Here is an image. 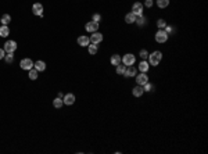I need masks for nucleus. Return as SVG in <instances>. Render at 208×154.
I'll list each match as a JSON object with an SVG mask.
<instances>
[{
	"label": "nucleus",
	"instance_id": "obj_1",
	"mask_svg": "<svg viewBox=\"0 0 208 154\" xmlns=\"http://www.w3.org/2000/svg\"><path fill=\"white\" fill-rule=\"evenodd\" d=\"M161 58H162V53L161 51H154V53H151V54H148V61H150V64L151 65H158L159 61H161Z\"/></svg>",
	"mask_w": 208,
	"mask_h": 154
},
{
	"label": "nucleus",
	"instance_id": "obj_2",
	"mask_svg": "<svg viewBox=\"0 0 208 154\" xmlns=\"http://www.w3.org/2000/svg\"><path fill=\"white\" fill-rule=\"evenodd\" d=\"M166 40H168V34L165 32V29H158L155 34V42L166 43Z\"/></svg>",
	"mask_w": 208,
	"mask_h": 154
},
{
	"label": "nucleus",
	"instance_id": "obj_3",
	"mask_svg": "<svg viewBox=\"0 0 208 154\" xmlns=\"http://www.w3.org/2000/svg\"><path fill=\"white\" fill-rule=\"evenodd\" d=\"M135 61H136V57L133 56V54H131V53H128V54H125V56L122 57V64H124V65H126V67L133 65V64H135Z\"/></svg>",
	"mask_w": 208,
	"mask_h": 154
},
{
	"label": "nucleus",
	"instance_id": "obj_4",
	"mask_svg": "<svg viewBox=\"0 0 208 154\" xmlns=\"http://www.w3.org/2000/svg\"><path fill=\"white\" fill-rule=\"evenodd\" d=\"M4 51H7V53H14L15 50H17V42L15 40H7L6 43H4Z\"/></svg>",
	"mask_w": 208,
	"mask_h": 154
},
{
	"label": "nucleus",
	"instance_id": "obj_5",
	"mask_svg": "<svg viewBox=\"0 0 208 154\" xmlns=\"http://www.w3.org/2000/svg\"><path fill=\"white\" fill-rule=\"evenodd\" d=\"M20 67L22 68V70L29 71L31 68H34V61H32L31 58H22L21 63H20Z\"/></svg>",
	"mask_w": 208,
	"mask_h": 154
},
{
	"label": "nucleus",
	"instance_id": "obj_6",
	"mask_svg": "<svg viewBox=\"0 0 208 154\" xmlns=\"http://www.w3.org/2000/svg\"><path fill=\"white\" fill-rule=\"evenodd\" d=\"M132 13H133L135 15H143V4H142L140 1L133 3V6H132Z\"/></svg>",
	"mask_w": 208,
	"mask_h": 154
},
{
	"label": "nucleus",
	"instance_id": "obj_7",
	"mask_svg": "<svg viewBox=\"0 0 208 154\" xmlns=\"http://www.w3.org/2000/svg\"><path fill=\"white\" fill-rule=\"evenodd\" d=\"M89 39H90V43H93V44H99V43L103 42V35L99 34V32H93V35L90 36Z\"/></svg>",
	"mask_w": 208,
	"mask_h": 154
},
{
	"label": "nucleus",
	"instance_id": "obj_8",
	"mask_svg": "<svg viewBox=\"0 0 208 154\" xmlns=\"http://www.w3.org/2000/svg\"><path fill=\"white\" fill-rule=\"evenodd\" d=\"M147 82H148V77H147V74H146V72H142L140 75H138V77H136V84L140 85V86L146 85Z\"/></svg>",
	"mask_w": 208,
	"mask_h": 154
},
{
	"label": "nucleus",
	"instance_id": "obj_9",
	"mask_svg": "<svg viewBox=\"0 0 208 154\" xmlns=\"http://www.w3.org/2000/svg\"><path fill=\"white\" fill-rule=\"evenodd\" d=\"M32 13H34L35 15H39V17L43 15V6H42V3H34V6H32Z\"/></svg>",
	"mask_w": 208,
	"mask_h": 154
},
{
	"label": "nucleus",
	"instance_id": "obj_10",
	"mask_svg": "<svg viewBox=\"0 0 208 154\" xmlns=\"http://www.w3.org/2000/svg\"><path fill=\"white\" fill-rule=\"evenodd\" d=\"M85 29H86L88 32H97V29H99V22H94V21L86 22Z\"/></svg>",
	"mask_w": 208,
	"mask_h": 154
},
{
	"label": "nucleus",
	"instance_id": "obj_11",
	"mask_svg": "<svg viewBox=\"0 0 208 154\" xmlns=\"http://www.w3.org/2000/svg\"><path fill=\"white\" fill-rule=\"evenodd\" d=\"M136 72H138V70H136V67H133V65H129V67H126V71H125V77L126 78H133L136 77Z\"/></svg>",
	"mask_w": 208,
	"mask_h": 154
},
{
	"label": "nucleus",
	"instance_id": "obj_12",
	"mask_svg": "<svg viewBox=\"0 0 208 154\" xmlns=\"http://www.w3.org/2000/svg\"><path fill=\"white\" fill-rule=\"evenodd\" d=\"M76 42H78V44H79V46H82V47H88V46H89V43H90V39L88 38V36L82 35V36H79V38H78V40H76Z\"/></svg>",
	"mask_w": 208,
	"mask_h": 154
},
{
	"label": "nucleus",
	"instance_id": "obj_13",
	"mask_svg": "<svg viewBox=\"0 0 208 154\" xmlns=\"http://www.w3.org/2000/svg\"><path fill=\"white\" fill-rule=\"evenodd\" d=\"M62 101H64V104L67 105H71L75 103V96L72 94V93H68V94H65L64 97H62Z\"/></svg>",
	"mask_w": 208,
	"mask_h": 154
},
{
	"label": "nucleus",
	"instance_id": "obj_14",
	"mask_svg": "<svg viewBox=\"0 0 208 154\" xmlns=\"http://www.w3.org/2000/svg\"><path fill=\"white\" fill-rule=\"evenodd\" d=\"M143 93H144V89H143V86H140V85L135 86V88L132 89V94H133L135 97H140Z\"/></svg>",
	"mask_w": 208,
	"mask_h": 154
},
{
	"label": "nucleus",
	"instance_id": "obj_15",
	"mask_svg": "<svg viewBox=\"0 0 208 154\" xmlns=\"http://www.w3.org/2000/svg\"><path fill=\"white\" fill-rule=\"evenodd\" d=\"M110 63L112 64V65H115V67H117L118 64L122 63V57L119 56V54H112V56H111V58H110Z\"/></svg>",
	"mask_w": 208,
	"mask_h": 154
},
{
	"label": "nucleus",
	"instance_id": "obj_16",
	"mask_svg": "<svg viewBox=\"0 0 208 154\" xmlns=\"http://www.w3.org/2000/svg\"><path fill=\"white\" fill-rule=\"evenodd\" d=\"M34 68L38 71V72H39V71H44L46 70V63L39 60V61H36V63L34 64Z\"/></svg>",
	"mask_w": 208,
	"mask_h": 154
},
{
	"label": "nucleus",
	"instance_id": "obj_17",
	"mask_svg": "<svg viewBox=\"0 0 208 154\" xmlns=\"http://www.w3.org/2000/svg\"><path fill=\"white\" fill-rule=\"evenodd\" d=\"M135 21H136V15L133 14L132 11L125 15V22H126V24H133Z\"/></svg>",
	"mask_w": 208,
	"mask_h": 154
},
{
	"label": "nucleus",
	"instance_id": "obj_18",
	"mask_svg": "<svg viewBox=\"0 0 208 154\" xmlns=\"http://www.w3.org/2000/svg\"><path fill=\"white\" fill-rule=\"evenodd\" d=\"M8 34H10V28H8L7 25H1V27H0V36H1V38H6V36H8Z\"/></svg>",
	"mask_w": 208,
	"mask_h": 154
},
{
	"label": "nucleus",
	"instance_id": "obj_19",
	"mask_svg": "<svg viewBox=\"0 0 208 154\" xmlns=\"http://www.w3.org/2000/svg\"><path fill=\"white\" fill-rule=\"evenodd\" d=\"M148 68H150V65H148V63H147L146 60H143L142 63L139 64V70L142 71V72H147V71H148Z\"/></svg>",
	"mask_w": 208,
	"mask_h": 154
},
{
	"label": "nucleus",
	"instance_id": "obj_20",
	"mask_svg": "<svg viewBox=\"0 0 208 154\" xmlns=\"http://www.w3.org/2000/svg\"><path fill=\"white\" fill-rule=\"evenodd\" d=\"M0 22L3 24V25H8L10 22H11V17L8 14H3L1 15V20H0Z\"/></svg>",
	"mask_w": 208,
	"mask_h": 154
},
{
	"label": "nucleus",
	"instance_id": "obj_21",
	"mask_svg": "<svg viewBox=\"0 0 208 154\" xmlns=\"http://www.w3.org/2000/svg\"><path fill=\"white\" fill-rule=\"evenodd\" d=\"M115 71H117V74H118V75H124V74H125V71H126V65H124L122 63H121V64H118V65H117V70H115Z\"/></svg>",
	"mask_w": 208,
	"mask_h": 154
},
{
	"label": "nucleus",
	"instance_id": "obj_22",
	"mask_svg": "<svg viewBox=\"0 0 208 154\" xmlns=\"http://www.w3.org/2000/svg\"><path fill=\"white\" fill-rule=\"evenodd\" d=\"M62 104H64L62 99H60V97H55L54 100H53V105H54L55 108H60V107H62Z\"/></svg>",
	"mask_w": 208,
	"mask_h": 154
},
{
	"label": "nucleus",
	"instance_id": "obj_23",
	"mask_svg": "<svg viewBox=\"0 0 208 154\" xmlns=\"http://www.w3.org/2000/svg\"><path fill=\"white\" fill-rule=\"evenodd\" d=\"M169 4V0H157V6L159 8H165Z\"/></svg>",
	"mask_w": 208,
	"mask_h": 154
},
{
	"label": "nucleus",
	"instance_id": "obj_24",
	"mask_svg": "<svg viewBox=\"0 0 208 154\" xmlns=\"http://www.w3.org/2000/svg\"><path fill=\"white\" fill-rule=\"evenodd\" d=\"M135 22H138L139 27H142V25H144L146 24V18L143 17V15H136V21Z\"/></svg>",
	"mask_w": 208,
	"mask_h": 154
},
{
	"label": "nucleus",
	"instance_id": "obj_25",
	"mask_svg": "<svg viewBox=\"0 0 208 154\" xmlns=\"http://www.w3.org/2000/svg\"><path fill=\"white\" fill-rule=\"evenodd\" d=\"M88 50H89L90 54H96V53H97V44L89 43V46H88Z\"/></svg>",
	"mask_w": 208,
	"mask_h": 154
},
{
	"label": "nucleus",
	"instance_id": "obj_26",
	"mask_svg": "<svg viewBox=\"0 0 208 154\" xmlns=\"http://www.w3.org/2000/svg\"><path fill=\"white\" fill-rule=\"evenodd\" d=\"M29 79H32V81L38 79V71L35 70V68H31V70H29Z\"/></svg>",
	"mask_w": 208,
	"mask_h": 154
},
{
	"label": "nucleus",
	"instance_id": "obj_27",
	"mask_svg": "<svg viewBox=\"0 0 208 154\" xmlns=\"http://www.w3.org/2000/svg\"><path fill=\"white\" fill-rule=\"evenodd\" d=\"M143 89H144V92H153L155 89V86L153 84H148V82H147L146 85H143Z\"/></svg>",
	"mask_w": 208,
	"mask_h": 154
},
{
	"label": "nucleus",
	"instance_id": "obj_28",
	"mask_svg": "<svg viewBox=\"0 0 208 154\" xmlns=\"http://www.w3.org/2000/svg\"><path fill=\"white\" fill-rule=\"evenodd\" d=\"M4 60H6V63H13L14 61V53H7L6 56H4Z\"/></svg>",
	"mask_w": 208,
	"mask_h": 154
},
{
	"label": "nucleus",
	"instance_id": "obj_29",
	"mask_svg": "<svg viewBox=\"0 0 208 154\" xmlns=\"http://www.w3.org/2000/svg\"><path fill=\"white\" fill-rule=\"evenodd\" d=\"M157 27H158L159 29H164L166 27V21L165 20H162V18H159L158 21H157Z\"/></svg>",
	"mask_w": 208,
	"mask_h": 154
},
{
	"label": "nucleus",
	"instance_id": "obj_30",
	"mask_svg": "<svg viewBox=\"0 0 208 154\" xmlns=\"http://www.w3.org/2000/svg\"><path fill=\"white\" fill-rule=\"evenodd\" d=\"M139 56L142 57V58H143V60H146V58H148V51H147V50H140V53H139Z\"/></svg>",
	"mask_w": 208,
	"mask_h": 154
},
{
	"label": "nucleus",
	"instance_id": "obj_31",
	"mask_svg": "<svg viewBox=\"0 0 208 154\" xmlns=\"http://www.w3.org/2000/svg\"><path fill=\"white\" fill-rule=\"evenodd\" d=\"M100 20H101V15H100V14H93V20H92V21L100 22Z\"/></svg>",
	"mask_w": 208,
	"mask_h": 154
},
{
	"label": "nucleus",
	"instance_id": "obj_32",
	"mask_svg": "<svg viewBox=\"0 0 208 154\" xmlns=\"http://www.w3.org/2000/svg\"><path fill=\"white\" fill-rule=\"evenodd\" d=\"M153 4H154V3H153V0H146V1H144V6H146L147 8L153 7Z\"/></svg>",
	"mask_w": 208,
	"mask_h": 154
},
{
	"label": "nucleus",
	"instance_id": "obj_33",
	"mask_svg": "<svg viewBox=\"0 0 208 154\" xmlns=\"http://www.w3.org/2000/svg\"><path fill=\"white\" fill-rule=\"evenodd\" d=\"M4 56H6V51H4V49H0V60H1V58H4Z\"/></svg>",
	"mask_w": 208,
	"mask_h": 154
}]
</instances>
